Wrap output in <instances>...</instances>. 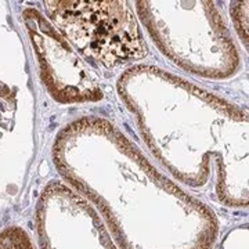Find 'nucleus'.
I'll return each mask as SVG.
<instances>
[{
	"label": "nucleus",
	"mask_w": 249,
	"mask_h": 249,
	"mask_svg": "<svg viewBox=\"0 0 249 249\" xmlns=\"http://www.w3.org/2000/svg\"><path fill=\"white\" fill-rule=\"evenodd\" d=\"M58 14L68 25V34L86 52L106 64L137 58L142 43L133 16L119 1L61 3Z\"/></svg>",
	"instance_id": "obj_1"
}]
</instances>
